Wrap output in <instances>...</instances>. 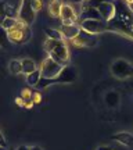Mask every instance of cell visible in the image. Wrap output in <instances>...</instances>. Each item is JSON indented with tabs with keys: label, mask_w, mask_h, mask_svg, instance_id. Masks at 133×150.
Instances as JSON below:
<instances>
[{
	"label": "cell",
	"mask_w": 133,
	"mask_h": 150,
	"mask_svg": "<svg viewBox=\"0 0 133 150\" xmlns=\"http://www.w3.org/2000/svg\"><path fill=\"white\" fill-rule=\"evenodd\" d=\"M44 52L56 60L61 65H68L69 63V49L65 40H54V39H46L44 40Z\"/></svg>",
	"instance_id": "obj_1"
},
{
	"label": "cell",
	"mask_w": 133,
	"mask_h": 150,
	"mask_svg": "<svg viewBox=\"0 0 133 150\" xmlns=\"http://www.w3.org/2000/svg\"><path fill=\"white\" fill-rule=\"evenodd\" d=\"M110 70H111L112 76H115L117 79H126L133 75V65L125 59L114 60Z\"/></svg>",
	"instance_id": "obj_2"
},
{
	"label": "cell",
	"mask_w": 133,
	"mask_h": 150,
	"mask_svg": "<svg viewBox=\"0 0 133 150\" xmlns=\"http://www.w3.org/2000/svg\"><path fill=\"white\" fill-rule=\"evenodd\" d=\"M64 65L58 64L56 60H53L50 56H47L46 59L42 61L40 64V74H42V78H47V79H53L57 75L60 74V71L63 70Z\"/></svg>",
	"instance_id": "obj_3"
},
{
	"label": "cell",
	"mask_w": 133,
	"mask_h": 150,
	"mask_svg": "<svg viewBox=\"0 0 133 150\" xmlns=\"http://www.w3.org/2000/svg\"><path fill=\"white\" fill-rule=\"evenodd\" d=\"M78 24H79L80 29L91 35H99V33L108 31V22L103 21V20H85V21H79Z\"/></svg>",
	"instance_id": "obj_4"
},
{
	"label": "cell",
	"mask_w": 133,
	"mask_h": 150,
	"mask_svg": "<svg viewBox=\"0 0 133 150\" xmlns=\"http://www.w3.org/2000/svg\"><path fill=\"white\" fill-rule=\"evenodd\" d=\"M71 42L75 47H94L99 43V39H97V35H91V33L80 29L78 36L74 38Z\"/></svg>",
	"instance_id": "obj_5"
},
{
	"label": "cell",
	"mask_w": 133,
	"mask_h": 150,
	"mask_svg": "<svg viewBox=\"0 0 133 150\" xmlns=\"http://www.w3.org/2000/svg\"><path fill=\"white\" fill-rule=\"evenodd\" d=\"M78 79V71L74 65H64L60 74L53 78V83H72Z\"/></svg>",
	"instance_id": "obj_6"
},
{
	"label": "cell",
	"mask_w": 133,
	"mask_h": 150,
	"mask_svg": "<svg viewBox=\"0 0 133 150\" xmlns=\"http://www.w3.org/2000/svg\"><path fill=\"white\" fill-rule=\"evenodd\" d=\"M8 33V40L10 43H14V45H24L31 40V36H32V31H31V27L27 28V29H15L13 28L10 31H7Z\"/></svg>",
	"instance_id": "obj_7"
},
{
	"label": "cell",
	"mask_w": 133,
	"mask_h": 150,
	"mask_svg": "<svg viewBox=\"0 0 133 150\" xmlns=\"http://www.w3.org/2000/svg\"><path fill=\"white\" fill-rule=\"evenodd\" d=\"M97 10H99V13H100L101 20L106 21V22L114 21L115 17H117V4H115L114 0L101 3V4L97 7Z\"/></svg>",
	"instance_id": "obj_8"
},
{
	"label": "cell",
	"mask_w": 133,
	"mask_h": 150,
	"mask_svg": "<svg viewBox=\"0 0 133 150\" xmlns=\"http://www.w3.org/2000/svg\"><path fill=\"white\" fill-rule=\"evenodd\" d=\"M35 17H36V13L32 8L31 6V0H24L21 6V10H20V16H18V20H21L22 22H25L27 25H32L33 21H35Z\"/></svg>",
	"instance_id": "obj_9"
},
{
	"label": "cell",
	"mask_w": 133,
	"mask_h": 150,
	"mask_svg": "<svg viewBox=\"0 0 133 150\" xmlns=\"http://www.w3.org/2000/svg\"><path fill=\"white\" fill-rule=\"evenodd\" d=\"M60 18H61L63 24H76L78 20H79L78 13L75 11L74 6L71 4V3H64V4H63Z\"/></svg>",
	"instance_id": "obj_10"
},
{
	"label": "cell",
	"mask_w": 133,
	"mask_h": 150,
	"mask_svg": "<svg viewBox=\"0 0 133 150\" xmlns=\"http://www.w3.org/2000/svg\"><path fill=\"white\" fill-rule=\"evenodd\" d=\"M60 31L63 33L64 39L72 40V39L78 36V33L80 32V27H79V24H61Z\"/></svg>",
	"instance_id": "obj_11"
},
{
	"label": "cell",
	"mask_w": 133,
	"mask_h": 150,
	"mask_svg": "<svg viewBox=\"0 0 133 150\" xmlns=\"http://www.w3.org/2000/svg\"><path fill=\"white\" fill-rule=\"evenodd\" d=\"M63 1L61 0H50L47 3V13L50 17L53 18H60L61 14V7H63Z\"/></svg>",
	"instance_id": "obj_12"
},
{
	"label": "cell",
	"mask_w": 133,
	"mask_h": 150,
	"mask_svg": "<svg viewBox=\"0 0 133 150\" xmlns=\"http://www.w3.org/2000/svg\"><path fill=\"white\" fill-rule=\"evenodd\" d=\"M112 139L118 142V143H122L123 146H128V147H132L133 146V135L129 134V132H119V134H115L112 136Z\"/></svg>",
	"instance_id": "obj_13"
},
{
	"label": "cell",
	"mask_w": 133,
	"mask_h": 150,
	"mask_svg": "<svg viewBox=\"0 0 133 150\" xmlns=\"http://www.w3.org/2000/svg\"><path fill=\"white\" fill-rule=\"evenodd\" d=\"M104 100H106V104L108 107H117L118 104H119V100H121V97L118 95V92L115 91H111L108 92L104 97Z\"/></svg>",
	"instance_id": "obj_14"
},
{
	"label": "cell",
	"mask_w": 133,
	"mask_h": 150,
	"mask_svg": "<svg viewBox=\"0 0 133 150\" xmlns=\"http://www.w3.org/2000/svg\"><path fill=\"white\" fill-rule=\"evenodd\" d=\"M21 63H22V74L28 75L37 70L36 63L32 59H24V60H21Z\"/></svg>",
	"instance_id": "obj_15"
},
{
	"label": "cell",
	"mask_w": 133,
	"mask_h": 150,
	"mask_svg": "<svg viewBox=\"0 0 133 150\" xmlns=\"http://www.w3.org/2000/svg\"><path fill=\"white\" fill-rule=\"evenodd\" d=\"M42 78V74H40V70L37 68L36 71H33L31 74L27 75V83L29 86H32V88H36V85L39 83V81Z\"/></svg>",
	"instance_id": "obj_16"
},
{
	"label": "cell",
	"mask_w": 133,
	"mask_h": 150,
	"mask_svg": "<svg viewBox=\"0 0 133 150\" xmlns=\"http://www.w3.org/2000/svg\"><path fill=\"white\" fill-rule=\"evenodd\" d=\"M44 33L47 35V39H54V40H65L63 33L60 29H56V28H44Z\"/></svg>",
	"instance_id": "obj_17"
},
{
	"label": "cell",
	"mask_w": 133,
	"mask_h": 150,
	"mask_svg": "<svg viewBox=\"0 0 133 150\" xmlns=\"http://www.w3.org/2000/svg\"><path fill=\"white\" fill-rule=\"evenodd\" d=\"M8 71H10L13 75H18V74H22V63L21 60H11L8 63Z\"/></svg>",
	"instance_id": "obj_18"
},
{
	"label": "cell",
	"mask_w": 133,
	"mask_h": 150,
	"mask_svg": "<svg viewBox=\"0 0 133 150\" xmlns=\"http://www.w3.org/2000/svg\"><path fill=\"white\" fill-rule=\"evenodd\" d=\"M10 46V40H8V33L4 28L0 25V47L1 49H7Z\"/></svg>",
	"instance_id": "obj_19"
},
{
	"label": "cell",
	"mask_w": 133,
	"mask_h": 150,
	"mask_svg": "<svg viewBox=\"0 0 133 150\" xmlns=\"http://www.w3.org/2000/svg\"><path fill=\"white\" fill-rule=\"evenodd\" d=\"M17 21H18V18H11V17H6V20L0 25L4 28L6 31H10V29H13V28L15 27Z\"/></svg>",
	"instance_id": "obj_20"
},
{
	"label": "cell",
	"mask_w": 133,
	"mask_h": 150,
	"mask_svg": "<svg viewBox=\"0 0 133 150\" xmlns=\"http://www.w3.org/2000/svg\"><path fill=\"white\" fill-rule=\"evenodd\" d=\"M32 95H33V92L31 89H22L20 97H21L24 102H29V100H32Z\"/></svg>",
	"instance_id": "obj_21"
},
{
	"label": "cell",
	"mask_w": 133,
	"mask_h": 150,
	"mask_svg": "<svg viewBox=\"0 0 133 150\" xmlns=\"http://www.w3.org/2000/svg\"><path fill=\"white\" fill-rule=\"evenodd\" d=\"M31 6L35 10V13H37L43 8V0H31Z\"/></svg>",
	"instance_id": "obj_22"
},
{
	"label": "cell",
	"mask_w": 133,
	"mask_h": 150,
	"mask_svg": "<svg viewBox=\"0 0 133 150\" xmlns=\"http://www.w3.org/2000/svg\"><path fill=\"white\" fill-rule=\"evenodd\" d=\"M6 20V1L0 0V24Z\"/></svg>",
	"instance_id": "obj_23"
},
{
	"label": "cell",
	"mask_w": 133,
	"mask_h": 150,
	"mask_svg": "<svg viewBox=\"0 0 133 150\" xmlns=\"http://www.w3.org/2000/svg\"><path fill=\"white\" fill-rule=\"evenodd\" d=\"M85 1L89 6H91V7H96V8H97L101 3H104V1H110V0H85Z\"/></svg>",
	"instance_id": "obj_24"
},
{
	"label": "cell",
	"mask_w": 133,
	"mask_h": 150,
	"mask_svg": "<svg viewBox=\"0 0 133 150\" xmlns=\"http://www.w3.org/2000/svg\"><path fill=\"white\" fill-rule=\"evenodd\" d=\"M32 102H33V104H37V103L42 102V96H40V93H39V92H33Z\"/></svg>",
	"instance_id": "obj_25"
},
{
	"label": "cell",
	"mask_w": 133,
	"mask_h": 150,
	"mask_svg": "<svg viewBox=\"0 0 133 150\" xmlns=\"http://www.w3.org/2000/svg\"><path fill=\"white\" fill-rule=\"evenodd\" d=\"M0 146L3 147V149H8V145H7V140H6L4 135H3V132L0 131Z\"/></svg>",
	"instance_id": "obj_26"
},
{
	"label": "cell",
	"mask_w": 133,
	"mask_h": 150,
	"mask_svg": "<svg viewBox=\"0 0 133 150\" xmlns=\"http://www.w3.org/2000/svg\"><path fill=\"white\" fill-rule=\"evenodd\" d=\"M68 1L71 3V4H82L85 0H68Z\"/></svg>",
	"instance_id": "obj_27"
},
{
	"label": "cell",
	"mask_w": 133,
	"mask_h": 150,
	"mask_svg": "<svg viewBox=\"0 0 133 150\" xmlns=\"http://www.w3.org/2000/svg\"><path fill=\"white\" fill-rule=\"evenodd\" d=\"M96 150H114L112 147H110V146H99Z\"/></svg>",
	"instance_id": "obj_28"
},
{
	"label": "cell",
	"mask_w": 133,
	"mask_h": 150,
	"mask_svg": "<svg viewBox=\"0 0 133 150\" xmlns=\"http://www.w3.org/2000/svg\"><path fill=\"white\" fill-rule=\"evenodd\" d=\"M15 150H31V149H29V146H27V145H21V146H18Z\"/></svg>",
	"instance_id": "obj_29"
},
{
	"label": "cell",
	"mask_w": 133,
	"mask_h": 150,
	"mask_svg": "<svg viewBox=\"0 0 133 150\" xmlns=\"http://www.w3.org/2000/svg\"><path fill=\"white\" fill-rule=\"evenodd\" d=\"M15 102H17V104H20V106H25V102L22 100L21 97H18V99H17Z\"/></svg>",
	"instance_id": "obj_30"
},
{
	"label": "cell",
	"mask_w": 133,
	"mask_h": 150,
	"mask_svg": "<svg viewBox=\"0 0 133 150\" xmlns=\"http://www.w3.org/2000/svg\"><path fill=\"white\" fill-rule=\"evenodd\" d=\"M29 149L31 150H43L40 146H37V145H35V146H29Z\"/></svg>",
	"instance_id": "obj_31"
},
{
	"label": "cell",
	"mask_w": 133,
	"mask_h": 150,
	"mask_svg": "<svg viewBox=\"0 0 133 150\" xmlns=\"http://www.w3.org/2000/svg\"><path fill=\"white\" fill-rule=\"evenodd\" d=\"M123 3H125V4H128V6H132L133 0H123Z\"/></svg>",
	"instance_id": "obj_32"
},
{
	"label": "cell",
	"mask_w": 133,
	"mask_h": 150,
	"mask_svg": "<svg viewBox=\"0 0 133 150\" xmlns=\"http://www.w3.org/2000/svg\"><path fill=\"white\" fill-rule=\"evenodd\" d=\"M0 150H7V149H3V147H1V146H0Z\"/></svg>",
	"instance_id": "obj_33"
},
{
	"label": "cell",
	"mask_w": 133,
	"mask_h": 150,
	"mask_svg": "<svg viewBox=\"0 0 133 150\" xmlns=\"http://www.w3.org/2000/svg\"><path fill=\"white\" fill-rule=\"evenodd\" d=\"M7 150H15V149H7Z\"/></svg>",
	"instance_id": "obj_34"
}]
</instances>
